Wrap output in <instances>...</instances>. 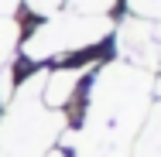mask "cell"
<instances>
[{
  "instance_id": "cell-1",
  "label": "cell",
  "mask_w": 161,
  "mask_h": 157,
  "mask_svg": "<svg viewBox=\"0 0 161 157\" xmlns=\"http://www.w3.org/2000/svg\"><path fill=\"white\" fill-rule=\"evenodd\" d=\"M45 72L17 82L0 116V157H48L65 133V113L41 102Z\"/></svg>"
},
{
  "instance_id": "cell-2",
  "label": "cell",
  "mask_w": 161,
  "mask_h": 157,
  "mask_svg": "<svg viewBox=\"0 0 161 157\" xmlns=\"http://www.w3.org/2000/svg\"><path fill=\"white\" fill-rule=\"evenodd\" d=\"M106 34H113V21L110 17H96V14H75V10H58L52 17H45V24L24 38L21 55L28 62H48V58H62L72 51L93 48Z\"/></svg>"
},
{
  "instance_id": "cell-3",
  "label": "cell",
  "mask_w": 161,
  "mask_h": 157,
  "mask_svg": "<svg viewBox=\"0 0 161 157\" xmlns=\"http://www.w3.org/2000/svg\"><path fill=\"white\" fill-rule=\"evenodd\" d=\"M120 55L137 68H154L161 65V24L130 17L120 28Z\"/></svg>"
},
{
  "instance_id": "cell-4",
  "label": "cell",
  "mask_w": 161,
  "mask_h": 157,
  "mask_svg": "<svg viewBox=\"0 0 161 157\" xmlns=\"http://www.w3.org/2000/svg\"><path fill=\"white\" fill-rule=\"evenodd\" d=\"M86 72H89V65H58V68L45 72L41 102H45L48 109H62L65 113V106H69V102L75 99V92H79Z\"/></svg>"
},
{
  "instance_id": "cell-5",
  "label": "cell",
  "mask_w": 161,
  "mask_h": 157,
  "mask_svg": "<svg viewBox=\"0 0 161 157\" xmlns=\"http://www.w3.org/2000/svg\"><path fill=\"white\" fill-rule=\"evenodd\" d=\"M134 157H161V102L154 106V109H147L144 123H141V130H137Z\"/></svg>"
},
{
  "instance_id": "cell-6",
  "label": "cell",
  "mask_w": 161,
  "mask_h": 157,
  "mask_svg": "<svg viewBox=\"0 0 161 157\" xmlns=\"http://www.w3.org/2000/svg\"><path fill=\"white\" fill-rule=\"evenodd\" d=\"M17 44H21V24L14 17H0V68L14 62Z\"/></svg>"
},
{
  "instance_id": "cell-7",
  "label": "cell",
  "mask_w": 161,
  "mask_h": 157,
  "mask_svg": "<svg viewBox=\"0 0 161 157\" xmlns=\"http://www.w3.org/2000/svg\"><path fill=\"white\" fill-rule=\"evenodd\" d=\"M65 3H69V10H75V14H96V17H106V14L113 10L117 0H65Z\"/></svg>"
},
{
  "instance_id": "cell-8",
  "label": "cell",
  "mask_w": 161,
  "mask_h": 157,
  "mask_svg": "<svg viewBox=\"0 0 161 157\" xmlns=\"http://www.w3.org/2000/svg\"><path fill=\"white\" fill-rule=\"evenodd\" d=\"M127 7H130V14H134V17L161 24V0H127Z\"/></svg>"
},
{
  "instance_id": "cell-9",
  "label": "cell",
  "mask_w": 161,
  "mask_h": 157,
  "mask_svg": "<svg viewBox=\"0 0 161 157\" xmlns=\"http://www.w3.org/2000/svg\"><path fill=\"white\" fill-rule=\"evenodd\" d=\"M28 7H31L34 14H41V17H52V14H58V7H62L65 0H24Z\"/></svg>"
},
{
  "instance_id": "cell-10",
  "label": "cell",
  "mask_w": 161,
  "mask_h": 157,
  "mask_svg": "<svg viewBox=\"0 0 161 157\" xmlns=\"http://www.w3.org/2000/svg\"><path fill=\"white\" fill-rule=\"evenodd\" d=\"M17 3H21V0H0V17H14Z\"/></svg>"
},
{
  "instance_id": "cell-11",
  "label": "cell",
  "mask_w": 161,
  "mask_h": 157,
  "mask_svg": "<svg viewBox=\"0 0 161 157\" xmlns=\"http://www.w3.org/2000/svg\"><path fill=\"white\" fill-rule=\"evenodd\" d=\"M48 157H69V154H65L62 147H55V150H52V154H48Z\"/></svg>"
}]
</instances>
